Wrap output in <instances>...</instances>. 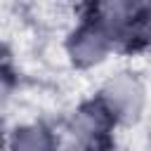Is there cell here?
Masks as SVG:
<instances>
[{"label": "cell", "instance_id": "1", "mask_svg": "<svg viewBox=\"0 0 151 151\" xmlns=\"http://www.w3.org/2000/svg\"><path fill=\"white\" fill-rule=\"evenodd\" d=\"M111 123L101 101L85 104L68 127L66 151H111Z\"/></svg>", "mask_w": 151, "mask_h": 151}, {"label": "cell", "instance_id": "2", "mask_svg": "<svg viewBox=\"0 0 151 151\" xmlns=\"http://www.w3.org/2000/svg\"><path fill=\"white\" fill-rule=\"evenodd\" d=\"M111 40L106 38V33L101 31V26L90 17L85 19L68 38L66 42V50H68V57L76 66L80 68H87V66H94L99 61H104V57L109 54L111 50Z\"/></svg>", "mask_w": 151, "mask_h": 151}, {"label": "cell", "instance_id": "3", "mask_svg": "<svg viewBox=\"0 0 151 151\" xmlns=\"http://www.w3.org/2000/svg\"><path fill=\"white\" fill-rule=\"evenodd\" d=\"M101 106L109 111V116L113 120L118 118H137L144 104V92L142 85L130 78V76H120L116 80H111L101 94Z\"/></svg>", "mask_w": 151, "mask_h": 151}, {"label": "cell", "instance_id": "4", "mask_svg": "<svg viewBox=\"0 0 151 151\" xmlns=\"http://www.w3.org/2000/svg\"><path fill=\"white\" fill-rule=\"evenodd\" d=\"M9 151H57V139L45 125H24L12 132Z\"/></svg>", "mask_w": 151, "mask_h": 151}, {"label": "cell", "instance_id": "5", "mask_svg": "<svg viewBox=\"0 0 151 151\" xmlns=\"http://www.w3.org/2000/svg\"><path fill=\"white\" fill-rule=\"evenodd\" d=\"M12 71L7 68V64L5 61H0V104L7 99V94H9V90H12Z\"/></svg>", "mask_w": 151, "mask_h": 151}]
</instances>
